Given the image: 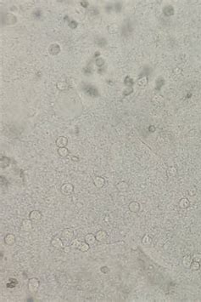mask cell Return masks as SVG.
Returning <instances> with one entry per match:
<instances>
[{"label": "cell", "mask_w": 201, "mask_h": 302, "mask_svg": "<svg viewBox=\"0 0 201 302\" xmlns=\"http://www.w3.org/2000/svg\"><path fill=\"white\" fill-rule=\"evenodd\" d=\"M71 160H72V161H75V162H78V161H79V158H77V157H72V158H71Z\"/></svg>", "instance_id": "obj_32"}, {"label": "cell", "mask_w": 201, "mask_h": 302, "mask_svg": "<svg viewBox=\"0 0 201 302\" xmlns=\"http://www.w3.org/2000/svg\"><path fill=\"white\" fill-rule=\"evenodd\" d=\"M58 153H59V155H60V157H62V158H65V157H67V156L69 155L70 151L66 148V147H59V149H58Z\"/></svg>", "instance_id": "obj_21"}, {"label": "cell", "mask_w": 201, "mask_h": 302, "mask_svg": "<svg viewBox=\"0 0 201 302\" xmlns=\"http://www.w3.org/2000/svg\"><path fill=\"white\" fill-rule=\"evenodd\" d=\"M192 262H193V259H192V256H191V255H184V256L183 257L182 263H183V266L185 268H190Z\"/></svg>", "instance_id": "obj_11"}, {"label": "cell", "mask_w": 201, "mask_h": 302, "mask_svg": "<svg viewBox=\"0 0 201 302\" xmlns=\"http://www.w3.org/2000/svg\"><path fill=\"white\" fill-rule=\"evenodd\" d=\"M95 238H96L97 242H105L108 239L109 235L106 231H105V230H100V231H98L95 234Z\"/></svg>", "instance_id": "obj_4"}, {"label": "cell", "mask_w": 201, "mask_h": 302, "mask_svg": "<svg viewBox=\"0 0 201 302\" xmlns=\"http://www.w3.org/2000/svg\"><path fill=\"white\" fill-rule=\"evenodd\" d=\"M196 194H197V188H196L194 186H191V187L187 190V195H188V196L194 197Z\"/></svg>", "instance_id": "obj_26"}, {"label": "cell", "mask_w": 201, "mask_h": 302, "mask_svg": "<svg viewBox=\"0 0 201 302\" xmlns=\"http://www.w3.org/2000/svg\"><path fill=\"white\" fill-rule=\"evenodd\" d=\"M3 240H4V242H5L7 245L11 246V245H13V244L16 242V237H15L14 234L8 233V234L4 237Z\"/></svg>", "instance_id": "obj_12"}, {"label": "cell", "mask_w": 201, "mask_h": 302, "mask_svg": "<svg viewBox=\"0 0 201 302\" xmlns=\"http://www.w3.org/2000/svg\"><path fill=\"white\" fill-rule=\"evenodd\" d=\"M63 249L65 253H70L71 252V247L70 246H64Z\"/></svg>", "instance_id": "obj_31"}, {"label": "cell", "mask_w": 201, "mask_h": 302, "mask_svg": "<svg viewBox=\"0 0 201 302\" xmlns=\"http://www.w3.org/2000/svg\"><path fill=\"white\" fill-rule=\"evenodd\" d=\"M93 184L97 188H102L105 185V180L102 176H96L93 179Z\"/></svg>", "instance_id": "obj_8"}, {"label": "cell", "mask_w": 201, "mask_h": 302, "mask_svg": "<svg viewBox=\"0 0 201 302\" xmlns=\"http://www.w3.org/2000/svg\"><path fill=\"white\" fill-rule=\"evenodd\" d=\"M89 249H90V245L88 243H87L85 241L81 242V244L78 248V249L81 252H87L89 250Z\"/></svg>", "instance_id": "obj_20"}, {"label": "cell", "mask_w": 201, "mask_h": 302, "mask_svg": "<svg viewBox=\"0 0 201 302\" xmlns=\"http://www.w3.org/2000/svg\"><path fill=\"white\" fill-rule=\"evenodd\" d=\"M152 101L155 105H161L164 102V97L160 95H155L152 98Z\"/></svg>", "instance_id": "obj_18"}, {"label": "cell", "mask_w": 201, "mask_h": 302, "mask_svg": "<svg viewBox=\"0 0 201 302\" xmlns=\"http://www.w3.org/2000/svg\"><path fill=\"white\" fill-rule=\"evenodd\" d=\"M48 51H49V54H50V55H58V54L60 53V46L58 45L54 44V45H52L49 47Z\"/></svg>", "instance_id": "obj_15"}, {"label": "cell", "mask_w": 201, "mask_h": 302, "mask_svg": "<svg viewBox=\"0 0 201 302\" xmlns=\"http://www.w3.org/2000/svg\"><path fill=\"white\" fill-rule=\"evenodd\" d=\"M128 209L132 213H139L141 210V205L139 202L136 201H132L128 204Z\"/></svg>", "instance_id": "obj_5"}, {"label": "cell", "mask_w": 201, "mask_h": 302, "mask_svg": "<svg viewBox=\"0 0 201 302\" xmlns=\"http://www.w3.org/2000/svg\"><path fill=\"white\" fill-rule=\"evenodd\" d=\"M51 245L55 249H61L64 247V242L61 238H59L57 237L54 238L51 241Z\"/></svg>", "instance_id": "obj_9"}, {"label": "cell", "mask_w": 201, "mask_h": 302, "mask_svg": "<svg viewBox=\"0 0 201 302\" xmlns=\"http://www.w3.org/2000/svg\"><path fill=\"white\" fill-rule=\"evenodd\" d=\"M100 272H103L104 274H106V273H108V272H109V268L107 266H102V267L100 268Z\"/></svg>", "instance_id": "obj_30"}, {"label": "cell", "mask_w": 201, "mask_h": 302, "mask_svg": "<svg viewBox=\"0 0 201 302\" xmlns=\"http://www.w3.org/2000/svg\"><path fill=\"white\" fill-rule=\"evenodd\" d=\"M55 143H56V146L58 147H65L66 145L68 144V139L65 136H60L56 140Z\"/></svg>", "instance_id": "obj_10"}, {"label": "cell", "mask_w": 201, "mask_h": 302, "mask_svg": "<svg viewBox=\"0 0 201 302\" xmlns=\"http://www.w3.org/2000/svg\"><path fill=\"white\" fill-rule=\"evenodd\" d=\"M80 244H81V242L78 240H72V241L71 242V247H72L74 249H78Z\"/></svg>", "instance_id": "obj_28"}, {"label": "cell", "mask_w": 201, "mask_h": 302, "mask_svg": "<svg viewBox=\"0 0 201 302\" xmlns=\"http://www.w3.org/2000/svg\"><path fill=\"white\" fill-rule=\"evenodd\" d=\"M107 30L110 34H115L119 31V26L115 23H111L107 27Z\"/></svg>", "instance_id": "obj_16"}, {"label": "cell", "mask_w": 201, "mask_h": 302, "mask_svg": "<svg viewBox=\"0 0 201 302\" xmlns=\"http://www.w3.org/2000/svg\"><path fill=\"white\" fill-rule=\"evenodd\" d=\"M60 191H61L62 194L65 195V196H69L71 195L73 191H74V186L71 183H65L60 188Z\"/></svg>", "instance_id": "obj_3"}, {"label": "cell", "mask_w": 201, "mask_h": 302, "mask_svg": "<svg viewBox=\"0 0 201 302\" xmlns=\"http://www.w3.org/2000/svg\"><path fill=\"white\" fill-rule=\"evenodd\" d=\"M148 77H142L141 78H139L137 82V84L139 86V87H144L148 84Z\"/></svg>", "instance_id": "obj_23"}, {"label": "cell", "mask_w": 201, "mask_h": 302, "mask_svg": "<svg viewBox=\"0 0 201 302\" xmlns=\"http://www.w3.org/2000/svg\"><path fill=\"white\" fill-rule=\"evenodd\" d=\"M128 187H129V185L125 181H120L116 185V189L120 192H126L128 190Z\"/></svg>", "instance_id": "obj_13"}, {"label": "cell", "mask_w": 201, "mask_h": 302, "mask_svg": "<svg viewBox=\"0 0 201 302\" xmlns=\"http://www.w3.org/2000/svg\"><path fill=\"white\" fill-rule=\"evenodd\" d=\"M21 229L24 231H30L32 229V221L28 220H23L21 222Z\"/></svg>", "instance_id": "obj_6"}, {"label": "cell", "mask_w": 201, "mask_h": 302, "mask_svg": "<svg viewBox=\"0 0 201 302\" xmlns=\"http://www.w3.org/2000/svg\"><path fill=\"white\" fill-rule=\"evenodd\" d=\"M40 286V282L37 277H32L28 282V290L31 294H35L38 291Z\"/></svg>", "instance_id": "obj_1"}, {"label": "cell", "mask_w": 201, "mask_h": 302, "mask_svg": "<svg viewBox=\"0 0 201 302\" xmlns=\"http://www.w3.org/2000/svg\"><path fill=\"white\" fill-rule=\"evenodd\" d=\"M190 268L193 270V271H199L200 269V263L198 262V261H194L193 260L192 264H191V266Z\"/></svg>", "instance_id": "obj_25"}, {"label": "cell", "mask_w": 201, "mask_h": 302, "mask_svg": "<svg viewBox=\"0 0 201 302\" xmlns=\"http://www.w3.org/2000/svg\"><path fill=\"white\" fill-rule=\"evenodd\" d=\"M56 87L58 88L59 90L60 91L66 90H68V88H69L68 84H67L66 82H59V83H57Z\"/></svg>", "instance_id": "obj_22"}, {"label": "cell", "mask_w": 201, "mask_h": 302, "mask_svg": "<svg viewBox=\"0 0 201 302\" xmlns=\"http://www.w3.org/2000/svg\"><path fill=\"white\" fill-rule=\"evenodd\" d=\"M85 242L87 243H88L89 245H93L95 243V242L97 241L96 240V238H95V235H93L92 233H88L85 236Z\"/></svg>", "instance_id": "obj_17"}, {"label": "cell", "mask_w": 201, "mask_h": 302, "mask_svg": "<svg viewBox=\"0 0 201 302\" xmlns=\"http://www.w3.org/2000/svg\"><path fill=\"white\" fill-rule=\"evenodd\" d=\"M178 206L180 209H183V210H186L187 209L189 206H190V202L187 198L186 197H183V198H181V200L179 201L178 203Z\"/></svg>", "instance_id": "obj_14"}, {"label": "cell", "mask_w": 201, "mask_h": 302, "mask_svg": "<svg viewBox=\"0 0 201 302\" xmlns=\"http://www.w3.org/2000/svg\"><path fill=\"white\" fill-rule=\"evenodd\" d=\"M29 219L31 220L32 221H36V222L39 221L42 219V214L38 210H32L29 214Z\"/></svg>", "instance_id": "obj_7"}, {"label": "cell", "mask_w": 201, "mask_h": 302, "mask_svg": "<svg viewBox=\"0 0 201 302\" xmlns=\"http://www.w3.org/2000/svg\"><path fill=\"white\" fill-rule=\"evenodd\" d=\"M149 130H150V132H155V128L154 126H151V127L149 128Z\"/></svg>", "instance_id": "obj_33"}, {"label": "cell", "mask_w": 201, "mask_h": 302, "mask_svg": "<svg viewBox=\"0 0 201 302\" xmlns=\"http://www.w3.org/2000/svg\"><path fill=\"white\" fill-rule=\"evenodd\" d=\"M74 238V231L71 228H65L61 231V239L68 242L72 241Z\"/></svg>", "instance_id": "obj_2"}, {"label": "cell", "mask_w": 201, "mask_h": 302, "mask_svg": "<svg viewBox=\"0 0 201 302\" xmlns=\"http://www.w3.org/2000/svg\"><path fill=\"white\" fill-rule=\"evenodd\" d=\"M142 242H143V244L149 246V245H150V244L152 243V238H151L150 236H149V235L146 234V235H144L143 238H142Z\"/></svg>", "instance_id": "obj_24"}, {"label": "cell", "mask_w": 201, "mask_h": 302, "mask_svg": "<svg viewBox=\"0 0 201 302\" xmlns=\"http://www.w3.org/2000/svg\"><path fill=\"white\" fill-rule=\"evenodd\" d=\"M96 65L98 66H102L105 65V60L103 58H98L96 60Z\"/></svg>", "instance_id": "obj_29"}, {"label": "cell", "mask_w": 201, "mask_h": 302, "mask_svg": "<svg viewBox=\"0 0 201 302\" xmlns=\"http://www.w3.org/2000/svg\"><path fill=\"white\" fill-rule=\"evenodd\" d=\"M166 174L168 176L170 177H173V176H176L177 175V168L175 166H171L169 167L166 170Z\"/></svg>", "instance_id": "obj_19"}, {"label": "cell", "mask_w": 201, "mask_h": 302, "mask_svg": "<svg viewBox=\"0 0 201 302\" xmlns=\"http://www.w3.org/2000/svg\"><path fill=\"white\" fill-rule=\"evenodd\" d=\"M192 259H193V260H194V261L200 262L201 260V254H200V253H195V254H194V255H192Z\"/></svg>", "instance_id": "obj_27"}, {"label": "cell", "mask_w": 201, "mask_h": 302, "mask_svg": "<svg viewBox=\"0 0 201 302\" xmlns=\"http://www.w3.org/2000/svg\"><path fill=\"white\" fill-rule=\"evenodd\" d=\"M200 280H201V276H200Z\"/></svg>", "instance_id": "obj_34"}]
</instances>
